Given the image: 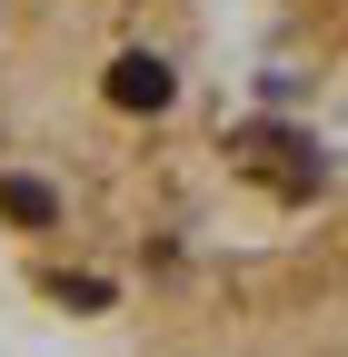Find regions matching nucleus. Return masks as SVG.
Wrapping results in <instances>:
<instances>
[{
  "mask_svg": "<svg viewBox=\"0 0 348 357\" xmlns=\"http://www.w3.org/2000/svg\"><path fill=\"white\" fill-rule=\"evenodd\" d=\"M229 229L209 0H0V248L70 307Z\"/></svg>",
  "mask_w": 348,
  "mask_h": 357,
  "instance_id": "1",
  "label": "nucleus"
},
{
  "mask_svg": "<svg viewBox=\"0 0 348 357\" xmlns=\"http://www.w3.org/2000/svg\"><path fill=\"white\" fill-rule=\"evenodd\" d=\"M129 357H348V169L169 258L129 298Z\"/></svg>",
  "mask_w": 348,
  "mask_h": 357,
  "instance_id": "2",
  "label": "nucleus"
},
{
  "mask_svg": "<svg viewBox=\"0 0 348 357\" xmlns=\"http://www.w3.org/2000/svg\"><path fill=\"white\" fill-rule=\"evenodd\" d=\"M259 10H269V40L298 79L348 89V0H259Z\"/></svg>",
  "mask_w": 348,
  "mask_h": 357,
  "instance_id": "3",
  "label": "nucleus"
}]
</instances>
